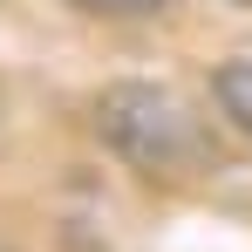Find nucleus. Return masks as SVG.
Segmentation results:
<instances>
[{
	"instance_id": "nucleus-1",
	"label": "nucleus",
	"mask_w": 252,
	"mask_h": 252,
	"mask_svg": "<svg viewBox=\"0 0 252 252\" xmlns=\"http://www.w3.org/2000/svg\"><path fill=\"white\" fill-rule=\"evenodd\" d=\"M102 129H109V143L129 164H143L150 177L157 170H198L211 157L205 123L170 89H109L102 95Z\"/></svg>"
},
{
	"instance_id": "nucleus-2",
	"label": "nucleus",
	"mask_w": 252,
	"mask_h": 252,
	"mask_svg": "<svg viewBox=\"0 0 252 252\" xmlns=\"http://www.w3.org/2000/svg\"><path fill=\"white\" fill-rule=\"evenodd\" d=\"M211 89H218V109H225V116L252 136V55H246V62H225Z\"/></svg>"
},
{
	"instance_id": "nucleus-3",
	"label": "nucleus",
	"mask_w": 252,
	"mask_h": 252,
	"mask_svg": "<svg viewBox=\"0 0 252 252\" xmlns=\"http://www.w3.org/2000/svg\"><path fill=\"white\" fill-rule=\"evenodd\" d=\"M75 7H95V14H150L164 0H75Z\"/></svg>"
},
{
	"instance_id": "nucleus-4",
	"label": "nucleus",
	"mask_w": 252,
	"mask_h": 252,
	"mask_svg": "<svg viewBox=\"0 0 252 252\" xmlns=\"http://www.w3.org/2000/svg\"><path fill=\"white\" fill-rule=\"evenodd\" d=\"M239 7H252V0H239Z\"/></svg>"
}]
</instances>
